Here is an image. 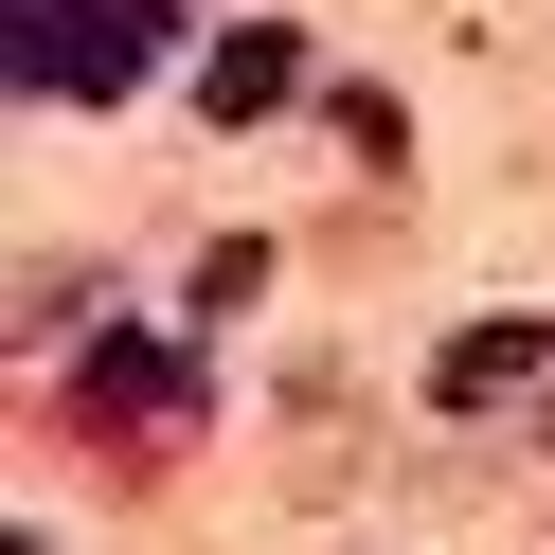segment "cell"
<instances>
[{
  "instance_id": "4",
  "label": "cell",
  "mask_w": 555,
  "mask_h": 555,
  "mask_svg": "<svg viewBox=\"0 0 555 555\" xmlns=\"http://www.w3.org/2000/svg\"><path fill=\"white\" fill-rule=\"evenodd\" d=\"M197 90H216V126H269V108L305 90V54H287V37H233V54H216Z\"/></svg>"
},
{
  "instance_id": "3",
  "label": "cell",
  "mask_w": 555,
  "mask_h": 555,
  "mask_svg": "<svg viewBox=\"0 0 555 555\" xmlns=\"http://www.w3.org/2000/svg\"><path fill=\"white\" fill-rule=\"evenodd\" d=\"M519 376H538V323H466V340L430 359V395H448V412H483V395H519Z\"/></svg>"
},
{
  "instance_id": "2",
  "label": "cell",
  "mask_w": 555,
  "mask_h": 555,
  "mask_svg": "<svg viewBox=\"0 0 555 555\" xmlns=\"http://www.w3.org/2000/svg\"><path fill=\"white\" fill-rule=\"evenodd\" d=\"M180 395H197L180 340H90L73 359V412H108V430H180Z\"/></svg>"
},
{
  "instance_id": "1",
  "label": "cell",
  "mask_w": 555,
  "mask_h": 555,
  "mask_svg": "<svg viewBox=\"0 0 555 555\" xmlns=\"http://www.w3.org/2000/svg\"><path fill=\"white\" fill-rule=\"evenodd\" d=\"M162 18H180V0H18V90H126L162 54Z\"/></svg>"
}]
</instances>
